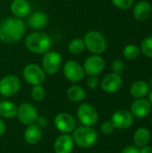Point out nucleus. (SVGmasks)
I'll return each instance as SVG.
<instances>
[{"mask_svg":"<svg viewBox=\"0 0 152 153\" xmlns=\"http://www.w3.org/2000/svg\"><path fill=\"white\" fill-rule=\"evenodd\" d=\"M26 31L25 22L16 17L4 19L0 22V40L6 44H13L22 39Z\"/></svg>","mask_w":152,"mask_h":153,"instance_id":"f257e3e1","label":"nucleus"},{"mask_svg":"<svg viewBox=\"0 0 152 153\" xmlns=\"http://www.w3.org/2000/svg\"><path fill=\"white\" fill-rule=\"evenodd\" d=\"M24 44L27 49L31 53L44 55L51 49L52 39L48 34L36 30L26 36Z\"/></svg>","mask_w":152,"mask_h":153,"instance_id":"f03ea898","label":"nucleus"},{"mask_svg":"<svg viewBox=\"0 0 152 153\" xmlns=\"http://www.w3.org/2000/svg\"><path fill=\"white\" fill-rule=\"evenodd\" d=\"M82 39L84 41L85 48L93 55H101L107 50V39L105 36L98 30L88 31Z\"/></svg>","mask_w":152,"mask_h":153,"instance_id":"7ed1b4c3","label":"nucleus"},{"mask_svg":"<svg viewBox=\"0 0 152 153\" xmlns=\"http://www.w3.org/2000/svg\"><path fill=\"white\" fill-rule=\"evenodd\" d=\"M73 142L81 148H90L98 141V134L91 126H80L73 132Z\"/></svg>","mask_w":152,"mask_h":153,"instance_id":"20e7f679","label":"nucleus"},{"mask_svg":"<svg viewBox=\"0 0 152 153\" xmlns=\"http://www.w3.org/2000/svg\"><path fill=\"white\" fill-rule=\"evenodd\" d=\"M62 56L55 50H49L44 54L41 60V67L46 74H56L62 66Z\"/></svg>","mask_w":152,"mask_h":153,"instance_id":"39448f33","label":"nucleus"},{"mask_svg":"<svg viewBox=\"0 0 152 153\" xmlns=\"http://www.w3.org/2000/svg\"><path fill=\"white\" fill-rule=\"evenodd\" d=\"M22 76L26 82L32 86L41 85L46 79L44 70L41 66L36 64H29L25 65L22 70Z\"/></svg>","mask_w":152,"mask_h":153,"instance_id":"423d86ee","label":"nucleus"},{"mask_svg":"<svg viewBox=\"0 0 152 153\" xmlns=\"http://www.w3.org/2000/svg\"><path fill=\"white\" fill-rule=\"evenodd\" d=\"M22 82L19 77L8 74L0 79V94L4 97H12L21 89Z\"/></svg>","mask_w":152,"mask_h":153,"instance_id":"0eeeda50","label":"nucleus"},{"mask_svg":"<svg viewBox=\"0 0 152 153\" xmlns=\"http://www.w3.org/2000/svg\"><path fill=\"white\" fill-rule=\"evenodd\" d=\"M63 74L65 77L72 82H79L85 76L83 67L75 60H68L64 64Z\"/></svg>","mask_w":152,"mask_h":153,"instance_id":"6e6552de","label":"nucleus"},{"mask_svg":"<svg viewBox=\"0 0 152 153\" xmlns=\"http://www.w3.org/2000/svg\"><path fill=\"white\" fill-rule=\"evenodd\" d=\"M77 117L80 122L85 126H92L99 120V114L96 108L89 103L79 106L77 109Z\"/></svg>","mask_w":152,"mask_h":153,"instance_id":"1a4fd4ad","label":"nucleus"},{"mask_svg":"<svg viewBox=\"0 0 152 153\" xmlns=\"http://www.w3.org/2000/svg\"><path fill=\"white\" fill-rule=\"evenodd\" d=\"M105 60L100 55H92L87 57L83 63L85 74L89 76H97L105 68Z\"/></svg>","mask_w":152,"mask_h":153,"instance_id":"9d476101","label":"nucleus"},{"mask_svg":"<svg viewBox=\"0 0 152 153\" xmlns=\"http://www.w3.org/2000/svg\"><path fill=\"white\" fill-rule=\"evenodd\" d=\"M17 117L19 121L26 126H30L34 124L39 116H38V111L37 108L30 103H22L19 106L17 109Z\"/></svg>","mask_w":152,"mask_h":153,"instance_id":"9b49d317","label":"nucleus"},{"mask_svg":"<svg viewBox=\"0 0 152 153\" xmlns=\"http://www.w3.org/2000/svg\"><path fill=\"white\" fill-rule=\"evenodd\" d=\"M133 121L134 117L130 111L126 109L116 110L111 117L113 126L117 129H127L133 126Z\"/></svg>","mask_w":152,"mask_h":153,"instance_id":"f8f14e48","label":"nucleus"},{"mask_svg":"<svg viewBox=\"0 0 152 153\" xmlns=\"http://www.w3.org/2000/svg\"><path fill=\"white\" fill-rule=\"evenodd\" d=\"M122 85L123 79L121 75L113 72L107 74L101 82V88L107 93H115L118 91Z\"/></svg>","mask_w":152,"mask_h":153,"instance_id":"ddd939ff","label":"nucleus"},{"mask_svg":"<svg viewBox=\"0 0 152 153\" xmlns=\"http://www.w3.org/2000/svg\"><path fill=\"white\" fill-rule=\"evenodd\" d=\"M54 124L56 128L65 134L73 132L75 129V120L74 118L67 113H60L56 116Z\"/></svg>","mask_w":152,"mask_h":153,"instance_id":"4468645a","label":"nucleus"},{"mask_svg":"<svg viewBox=\"0 0 152 153\" xmlns=\"http://www.w3.org/2000/svg\"><path fill=\"white\" fill-rule=\"evenodd\" d=\"M151 105L145 98L136 99L131 105V113L136 118L142 119L148 117L151 111Z\"/></svg>","mask_w":152,"mask_h":153,"instance_id":"2eb2a0df","label":"nucleus"},{"mask_svg":"<svg viewBox=\"0 0 152 153\" xmlns=\"http://www.w3.org/2000/svg\"><path fill=\"white\" fill-rule=\"evenodd\" d=\"M48 22V16L41 11H36L29 14L27 24L31 30H39L47 26Z\"/></svg>","mask_w":152,"mask_h":153,"instance_id":"dca6fc26","label":"nucleus"},{"mask_svg":"<svg viewBox=\"0 0 152 153\" xmlns=\"http://www.w3.org/2000/svg\"><path fill=\"white\" fill-rule=\"evenodd\" d=\"M10 11L16 18H25L30 13V4L28 0H13L10 4Z\"/></svg>","mask_w":152,"mask_h":153,"instance_id":"f3484780","label":"nucleus"},{"mask_svg":"<svg viewBox=\"0 0 152 153\" xmlns=\"http://www.w3.org/2000/svg\"><path fill=\"white\" fill-rule=\"evenodd\" d=\"M73 139L67 134L58 136L54 143V151L56 153H71L73 150Z\"/></svg>","mask_w":152,"mask_h":153,"instance_id":"a211bd4d","label":"nucleus"},{"mask_svg":"<svg viewBox=\"0 0 152 153\" xmlns=\"http://www.w3.org/2000/svg\"><path fill=\"white\" fill-rule=\"evenodd\" d=\"M152 13V6L150 2L141 0L135 4L133 10V17L139 22H144L150 18Z\"/></svg>","mask_w":152,"mask_h":153,"instance_id":"6ab92c4d","label":"nucleus"},{"mask_svg":"<svg viewBox=\"0 0 152 153\" xmlns=\"http://www.w3.org/2000/svg\"><path fill=\"white\" fill-rule=\"evenodd\" d=\"M42 138V132L39 126L32 124L27 126L24 131V140L30 145H35Z\"/></svg>","mask_w":152,"mask_h":153,"instance_id":"aec40b11","label":"nucleus"},{"mask_svg":"<svg viewBox=\"0 0 152 153\" xmlns=\"http://www.w3.org/2000/svg\"><path fill=\"white\" fill-rule=\"evenodd\" d=\"M150 91L151 89L148 82L143 80H139L134 82L130 87V93L135 99L145 98L149 94Z\"/></svg>","mask_w":152,"mask_h":153,"instance_id":"412c9836","label":"nucleus"},{"mask_svg":"<svg viewBox=\"0 0 152 153\" xmlns=\"http://www.w3.org/2000/svg\"><path fill=\"white\" fill-rule=\"evenodd\" d=\"M151 132L145 127L138 128L133 134V142L137 147H143L148 145V143L151 142Z\"/></svg>","mask_w":152,"mask_h":153,"instance_id":"4be33fe9","label":"nucleus"},{"mask_svg":"<svg viewBox=\"0 0 152 153\" xmlns=\"http://www.w3.org/2000/svg\"><path fill=\"white\" fill-rule=\"evenodd\" d=\"M18 108L11 101L4 100L0 102V115L4 118H13L17 115Z\"/></svg>","mask_w":152,"mask_h":153,"instance_id":"5701e85b","label":"nucleus"},{"mask_svg":"<svg viewBox=\"0 0 152 153\" xmlns=\"http://www.w3.org/2000/svg\"><path fill=\"white\" fill-rule=\"evenodd\" d=\"M67 97L71 101L81 102L86 98V91L78 85H73L67 90Z\"/></svg>","mask_w":152,"mask_h":153,"instance_id":"b1692460","label":"nucleus"},{"mask_svg":"<svg viewBox=\"0 0 152 153\" xmlns=\"http://www.w3.org/2000/svg\"><path fill=\"white\" fill-rule=\"evenodd\" d=\"M124 57L129 61H133L141 55V48L134 44H128L123 49Z\"/></svg>","mask_w":152,"mask_h":153,"instance_id":"393cba45","label":"nucleus"},{"mask_svg":"<svg viewBox=\"0 0 152 153\" xmlns=\"http://www.w3.org/2000/svg\"><path fill=\"white\" fill-rule=\"evenodd\" d=\"M67 48H68V51L72 55H79L82 53L86 48H85V44L82 39L75 38L70 40V42L68 43Z\"/></svg>","mask_w":152,"mask_h":153,"instance_id":"a878e982","label":"nucleus"},{"mask_svg":"<svg viewBox=\"0 0 152 153\" xmlns=\"http://www.w3.org/2000/svg\"><path fill=\"white\" fill-rule=\"evenodd\" d=\"M141 52L146 56L152 58V35L144 38L141 43Z\"/></svg>","mask_w":152,"mask_h":153,"instance_id":"bb28decb","label":"nucleus"},{"mask_svg":"<svg viewBox=\"0 0 152 153\" xmlns=\"http://www.w3.org/2000/svg\"><path fill=\"white\" fill-rule=\"evenodd\" d=\"M30 94H31L32 99L35 101H41L45 98L46 91H45V89L41 85H35L32 87L30 91Z\"/></svg>","mask_w":152,"mask_h":153,"instance_id":"cd10ccee","label":"nucleus"},{"mask_svg":"<svg viewBox=\"0 0 152 153\" xmlns=\"http://www.w3.org/2000/svg\"><path fill=\"white\" fill-rule=\"evenodd\" d=\"M112 4L121 10H126L133 5L134 0H111Z\"/></svg>","mask_w":152,"mask_h":153,"instance_id":"c85d7f7f","label":"nucleus"},{"mask_svg":"<svg viewBox=\"0 0 152 153\" xmlns=\"http://www.w3.org/2000/svg\"><path fill=\"white\" fill-rule=\"evenodd\" d=\"M125 64L123 60L116 59V60H114L112 62L111 69H112L113 73L117 74H121L125 71Z\"/></svg>","mask_w":152,"mask_h":153,"instance_id":"c756f323","label":"nucleus"},{"mask_svg":"<svg viewBox=\"0 0 152 153\" xmlns=\"http://www.w3.org/2000/svg\"><path fill=\"white\" fill-rule=\"evenodd\" d=\"M114 130H115V126H113L111 121H106L100 126L101 133L103 134H106V135H109V134H113Z\"/></svg>","mask_w":152,"mask_h":153,"instance_id":"7c9ffc66","label":"nucleus"},{"mask_svg":"<svg viewBox=\"0 0 152 153\" xmlns=\"http://www.w3.org/2000/svg\"><path fill=\"white\" fill-rule=\"evenodd\" d=\"M99 84V81L97 76H89L87 80V85L90 89L95 90L98 88Z\"/></svg>","mask_w":152,"mask_h":153,"instance_id":"2f4dec72","label":"nucleus"},{"mask_svg":"<svg viewBox=\"0 0 152 153\" xmlns=\"http://www.w3.org/2000/svg\"><path fill=\"white\" fill-rule=\"evenodd\" d=\"M121 153H141L139 147L134 146V145H129L127 147H125Z\"/></svg>","mask_w":152,"mask_h":153,"instance_id":"473e14b6","label":"nucleus"},{"mask_svg":"<svg viewBox=\"0 0 152 153\" xmlns=\"http://www.w3.org/2000/svg\"><path fill=\"white\" fill-rule=\"evenodd\" d=\"M36 122H37V126H39V127H45L47 126V120L44 117H38Z\"/></svg>","mask_w":152,"mask_h":153,"instance_id":"72a5a7b5","label":"nucleus"},{"mask_svg":"<svg viewBox=\"0 0 152 153\" xmlns=\"http://www.w3.org/2000/svg\"><path fill=\"white\" fill-rule=\"evenodd\" d=\"M140 152H141V153H152V147L149 146V145L143 146V147H142Z\"/></svg>","mask_w":152,"mask_h":153,"instance_id":"f704fd0d","label":"nucleus"},{"mask_svg":"<svg viewBox=\"0 0 152 153\" xmlns=\"http://www.w3.org/2000/svg\"><path fill=\"white\" fill-rule=\"evenodd\" d=\"M5 130H6L5 124L4 123L2 119H0V136H2L5 133Z\"/></svg>","mask_w":152,"mask_h":153,"instance_id":"c9c22d12","label":"nucleus"},{"mask_svg":"<svg viewBox=\"0 0 152 153\" xmlns=\"http://www.w3.org/2000/svg\"><path fill=\"white\" fill-rule=\"evenodd\" d=\"M148 100L150 101V103H151V105L152 107V90H151L150 92H149V99H148Z\"/></svg>","mask_w":152,"mask_h":153,"instance_id":"e433bc0d","label":"nucleus"},{"mask_svg":"<svg viewBox=\"0 0 152 153\" xmlns=\"http://www.w3.org/2000/svg\"><path fill=\"white\" fill-rule=\"evenodd\" d=\"M148 83H149L150 89H151V90H152V78L151 79V80H150V81H149V82H148Z\"/></svg>","mask_w":152,"mask_h":153,"instance_id":"4c0bfd02","label":"nucleus"},{"mask_svg":"<svg viewBox=\"0 0 152 153\" xmlns=\"http://www.w3.org/2000/svg\"><path fill=\"white\" fill-rule=\"evenodd\" d=\"M151 125H152V117H151Z\"/></svg>","mask_w":152,"mask_h":153,"instance_id":"58836bf2","label":"nucleus"}]
</instances>
